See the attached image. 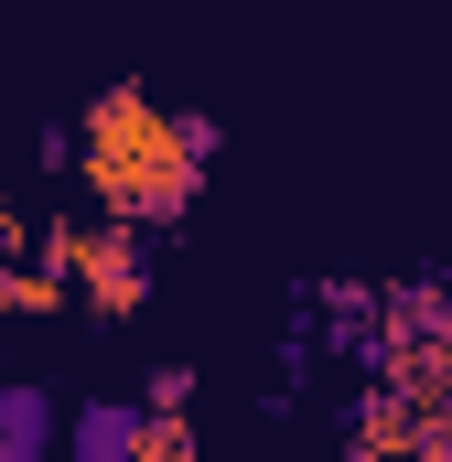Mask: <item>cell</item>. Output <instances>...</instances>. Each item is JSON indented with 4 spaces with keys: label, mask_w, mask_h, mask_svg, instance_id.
Masks as SVG:
<instances>
[{
    "label": "cell",
    "mask_w": 452,
    "mask_h": 462,
    "mask_svg": "<svg viewBox=\"0 0 452 462\" xmlns=\"http://www.w3.org/2000/svg\"><path fill=\"white\" fill-rule=\"evenodd\" d=\"M43 312H65L54 258L43 247H0V323H43Z\"/></svg>",
    "instance_id": "3"
},
{
    "label": "cell",
    "mask_w": 452,
    "mask_h": 462,
    "mask_svg": "<svg viewBox=\"0 0 452 462\" xmlns=\"http://www.w3.org/2000/svg\"><path fill=\"white\" fill-rule=\"evenodd\" d=\"M129 462H194V420H184V409L129 420Z\"/></svg>",
    "instance_id": "4"
},
{
    "label": "cell",
    "mask_w": 452,
    "mask_h": 462,
    "mask_svg": "<svg viewBox=\"0 0 452 462\" xmlns=\"http://www.w3.org/2000/svg\"><path fill=\"white\" fill-rule=\"evenodd\" d=\"M33 247H43L54 280H65L87 312H108V323H129V312L151 301V247H140L129 216H54V226H33Z\"/></svg>",
    "instance_id": "2"
},
{
    "label": "cell",
    "mask_w": 452,
    "mask_h": 462,
    "mask_svg": "<svg viewBox=\"0 0 452 462\" xmlns=\"http://www.w3.org/2000/svg\"><path fill=\"white\" fill-rule=\"evenodd\" d=\"M0 247H33V226H22V194L0 183Z\"/></svg>",
    "instance_id": "5"
},
{
    "label": "cell",
    "mask_w": 452,
    "mask_h": 462,
    "mask_svg": "<svg viewBox=\"0 0 452 462\" xmlns=\"http://www.w3.org/2000/svg\"><path fill=\"white\" fill-rule=\"evenodd\" d=\"M76 183L98 194V216H129V226H184L194 194H205V162H216V118L162 108L140 87H108L98 108L76 118L65 140Z\"/></svg>",
    "instance_id": "1"
}]
</instances>
